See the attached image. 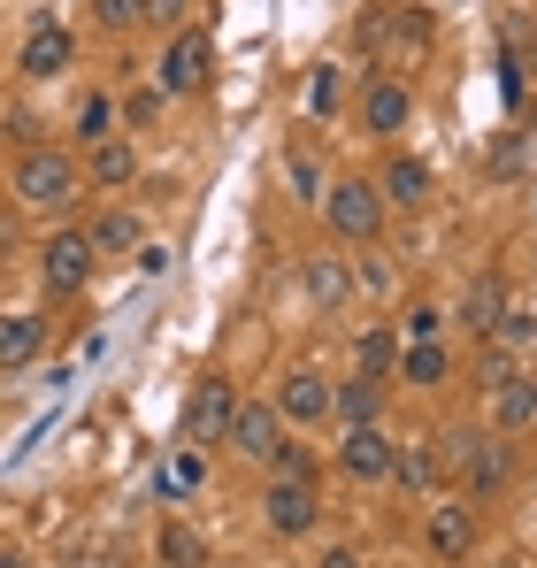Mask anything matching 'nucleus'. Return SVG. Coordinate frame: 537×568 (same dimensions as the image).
<instances>
[{
  "label": "nucleus",
  "instance_id": "1",
  "mask_svg": "<svg viewBox=\"0 0 537 568\" xmlns=\"http://www.w3.org/2000/svg\"><path fill=\"white\" fill-rule=\"evenodd\" d=\"M78 192H85V162L78 154H62V146H23L16 154V200L23 207L62 215V207H78Z\"/></svg>",
  "mask_w": 537,
  "mask_h": 568
},
{
  "label": "nucleus",
  "instance_id": "2",
  "mask_svg": "<svg viewBox=\"0 0 537 568\" xmlns=\"http://www.w3.org/2000/svg\"><path fill=\"white\" fill-rule=\"evenodd\" d=\"M323 223H331L346 246H376V231H384V192H376V178H338V185H323Z\"/></svg>",
  "mask_w": 537,
  "mask_h": 568
},
{
  "label": "nucleus",
  "instance_id": "3",
  "mask_svg": "<svg viewBox=\"0 0 537 568\" xmlns=\"http://www.w3.org/2000/svg\"><path fill=\"white\" fill-rule=\"evenodd\" d=\"M262 523L276 538H300V530H315L323 523V491H315V476H276L262 491Z\"/></svg>",
  "mask_w": 537,
  "mask_h": 568
},
{
  "label": "nucleus",
  "instance_id": "4",
  "mask_svg": "<svg viewBox=\"0 0 537 568\" xmlns=\"http://www.w3.org/2000/svg\"><path fill=\"white\" fill-rule=\"evenodd\" d=\"M231 415H239V384L231 377H200L192 399H184V446H215V438L231 430Z\"/></svg>",
  "mask_w": 537,
  "mask_h": 568
},
{
  "label": "nucleus",
  "instance_id": "5",
  "mask_svg": "<svg viewBox=\"0 0 537 568\" xmlns=\"http://www.w3.org/2000/svg\"><path fill=\"white\" fill-rule=\"evenodd\" d=\"M92 239L85 231H54V239H39V284L47 292H85V277H92Z\"/></svg>",
  "mask_w": 537,
  "mask_h": 568
},
{
  "label": "nucleus",
  "instance_id": "6",
  "mask_svg": "<svg viewBox=\"0 0 537 568\" xmlns=\"http://www.w3.org/2000/svg\"><path fill=\"white\" fill-rule=\"evenodd\" d=\"M246 462H276V446H284V415H276V399H239V415H231V430H223Z\"/></svg>",
  "mask_w": 537,
  "mask_h": 568
},
{
  "label": "nucleus",
  "instance_id": "7",
  "mask_svg": "<svg viewBox=\"0 0 537 568\" xmlns=\"http://www.w3.org/2000/svg\"><path fill=\"white\" fill-rule=\"evenodd\" d=\"M415 123V85L407 78H376L368 93H361V131L368 139H399Z\"/></svg>",
  "mask_w": 537,
  "mask_h": 568
},
{
  "label": "nucleus",
  "instance_id": "8",
  "mask_svg": "<svg viewBox=\"0 0 537 568\" xmlns=\"http://www.w3.org/2000/svg\"><path fill=\"white\" fill-rule=\"evenodd\" d=\"M392 454H399V446H392L376 423H354V430L338 438V469L354 476V484H384V476H392Z\"/></svg>",
  "mask_w": 537,
  "mask_h": 568
},
{
  "label": "nucleus",
  "instance_id": "9",
  "mask_svg": "<svg viewBox=\"0 0 537 568\" xmlns=\"http://www.w3.org/2000/svg\"><path fill=\"white\" fill-rule=\"evenodd\" d=\"M47 338H54V323H47V307H23V315H0V377H8V369H31V362L47 354Z\"/></svg>",
  "mask_w": 537,
  "mask_h": 568
},
{
  "label": "nucleus",
  "instance_id": "10",
  "mask_svg": "<svg viewBox=\"0 0 537 568\" xmlns=\"http://www.w3.org/2000/svg\"><path fill=\"white\" fill-rule=\"evenodd\" d=\"M154 85H162V100H184V93H200V85H207V39H200V31H178V39H170L162 78H154Z\"/></svg>",
  "mask_w": 537,
  "mask_h": 568
},
{
  "label": "nucleus",
  "instance_id": "11",
  "mask_svg": "<svg viewBox=\"0 0 537 568\" xmlns=\"http://www.w3.org/2000/svg\"><path fill=\"white\" fill-rule=\"evenodd\" d=\"M361 47H392V62H407V54L430 47V16H415V8L399 0V16H368V23H361Z\"/></svg>",
  "mask_w": 537,
  "mask_h": 568
},
{
  "label": "nucleus",
  "instance_id": "12",
  "mask_svg": "<svg viewBox=\"0 0 537 568\" xmlns=\"http://www.w3.org/2000/svg\"><path fill=\"white\" fill-rule=\"evenodd\" d=\"M276 415H284V423H331V377H323V369H284Z\"/></svg>",
  "mask_w": 537,
  "mask_h": 568
},
{
  "label": "nucleus",
  "instance_id": "13",
  "mask_svg": "<svg viewBox=\"0 0 537 568\" xmlns=\"http://www.w3.org/2000/svg\"><path fill=\"white\" fill-rule=\"evenodd\" d=\"M85 239H92V254H139V246H146V215L115 200V207H100L85 223Z\"/></svg>",
  "mask_w": 537,
  "mask_h": 568
},
{
  "label": "nucleus",
  "instance_id": "14",
  "mask_svg": "<svg viewBox=\"0 0 537 568\" xmlns=\"http://www.w3.org/2000/svg\"><path fill=\"white\" fill-rule=\"evenodd\" d=\"M16 70H23V78H62V70H70V31H62V23H31Z\"/></svg>",
  "mask_w": 537,
  "mask_h": 568
},
{
  "label": "nucleus",
  "instance_id": "15",
  "mask_svg": "<svg viewBox=\"0 0 537 568\" xmlns=\"http://www.w3.org/2000/svg\"><path fill=\"white\" fill-rule=\"evenodd\" d=\"M139 178V146L115 131V139H100V146H85V185H100V192H123Z\"/></svg>",
  "mask_w": 537,
  "mask_h": 568
},
{
  "label": "nucleus",
  "instance_id": "16",
  "mask_svg": "<svg viewBox=\"0 0 537 568\" xmlns=\"http://www.w3.org/2000/svg\"><path fill=\"white\" fill-rule=\"evenodd\" d=\"M430 554H438V561H468V554H476V507H468V499H446V507L430 515Z\"/></svg>",
  "mask_w": 537,
  "mask_h": 568
},
{
  "label": "nucleus",
  "instance_id": "17",
  "mask_svg": "<svg viewBox=\"0 0 537 568\" xmlns=\"http://www.w3.org/2000/svg\"><path fill=\"white\" fill-rule=\"evenodd\" d=\"M492 423H499V438H515V430L537 423V377L530 369H515L507 384H492Z\"/></svg>",
  "mask_w": 537,
  "mask_h": 568
},
{
  "label": "nucleus",
  "instance_id": "18",
  "mask_svg": "<svg viewBox=\"0 0 537 568\" xmlns=\"http://www.w3.org/2000/svg\"><path fill=\"white\" fill-rule=\"evenodd\" d=\"M376 192H384V207H423V200H430V162H423V154H392L384 178H376Z\"/></svg>",
  "mask_w": 537,
  "mask_h": 568
},
{
  "label": "nucleus",
  "instance_id": "19",
  "mask_svg": "<svg viewBox=\"0 0 537 568\" xmlns=\"http://www.w3.org/2000/svg\"><path fill=\"white\" fill-rule=\"evenodd\" d=\"M460 476H468V491H476V499L507 491V476H515V454H507V438H476V446H468V462H460Z\"/></svg>",
  "mask_w": 537,
  "mask_h": 568
},
{
  "label": "nucleus",
  "instance_id": "20",
  "mask_svg": "<svg viewBox=\"0 0 537 568\" xmlns=\"http://www.w3.org/2000/svg\"><path fill=\"white\" fill-rule=\"evenodd\" d=\"M392 377H407L415 392H438V384L453 377V362H446V346H438V338H407V346H399V362H392Z\"/></svg>",
  "mask_w": 537,
  "mask_h": 568
},
{
  "label": "nucleus",
  "instance_id": "21",
  "mask_svg": "<svg viewBox=\"0 0 537 568\" xmlns=\"http://www.w3.org/2000/svg\"><path fill=\"white\" fill-rule=\"evenodd\" d=\"M384 415V384L376 377H346V384H331V423H376Z\"/></svg>",
  "mask_w": 537,
  "mask_h": 568
},
{
  "label": "nucleus",
  "instance_id": "22",
  "mask_svg": "<svg viewBox=\"0 0 537 568\" xmlns=\"http://www.w3.org/2000/svg\"><path fill=\"white\" fill-rule=\"evenodd\" d=\"M307 300H315V307H346V300H354V270H346L338 254H315V262H307Z\"/></svg>",
  "mask_w": 537,
  "mask_h": 568
},
{
  "label": "nucleus",
  "instance_id": "23",
  "mask_svg": "<svg viewBox=\"0 0 537 568\" xmlns=\"http://www.w3.org/2000/svg\"><path fill=\"white\" fill-rule=\"evenodd\" d=\"M200 484H207V454H200V446H178V454L162 462V499H192Z\"/></svg>",
  "mask_w": 537,
  "mask_h": 568
},
{
  "label": "nucleus",
  "instance_id": "24",
  "mask_svg": "<svg viewBox=\"0 0 537 568\" xmlns=\"http://www.w3.org/2000/svg\"><path fill=\"white\" fill-rule=\"evenodd\" d=\"M392 362H399V338H392L384 323L354 338V377H376V384H384V377H392Z\"/></svg>",
  "mask_w": 537,
  "mask_h": 568
},
{
  "label": "nucleus",
  "instance_id": "25",
  "mask_svg": "<svg viewBox=\"0 0 537 568\" xmlns=\"http://www.w3.org/2000/svg\"><path fill=\"white\" fill-rule=\"evenodd\" d=\"M70 131H78V146H100V139H115V131H123V115H115V100H108V93H85Z\"/></svg>",
  "mask_w": 537,
  "mask_h": 568
},
{
  "label": "nucleus",
  "instance_id": "26",
  "mask_svg": "<svg viewBox=\"0 0 537 568\" xmlns=\"http://www.w3.org/2000/svg\"><path fill=\"white\" fill-rule=\"evenodd\" d=\"M499 315H507V292H499V277H476V284H468V300H460V323L484 338Z\"/></svg>",
  "mask_w": 537,
  "mask_h": 568
},
{
  "label": "nucleus",
  "instance_id": "27",
  "mask_svg": "<svg viewBox=\"0 0 537 568\" xmlns=\"http://www.w3.org/2000/svg\"><path fill=\"white\" fill-rule=\"evenodd\" d=\"M484 338H492V354H507V362H523V354L537 346V315H523V307H507V315H499V323H492Z\"/></svg>",
  "mask_w": 537,
  "mask_h": 568
},
{
  "label": "nucleus",
  "instance_id": "28",
  "mask_svg": "<svg viewBox=\"0 0 537 568\" xmlns=\"http://www.w3.org/2000/svg\"><path fill=\"white\" fill-rule=\"evenodd\" d=\"M392 476H399L407 491H446V469H438V454H430V446H407V454H392Z\"/></svg>",
  "mask_w": 537,
  "mask_h": 568
},
{
  "label": "nucleus",
  "instance_id": "29",
  "mask_svg": "<svg viewBox=\"0 0 537 568\" xmlns=\"http://www.w3.org/2000/svg\"><path fill=\"white\" fill-rule=\"evenodd\" d=\"M284 192L300 207H323V162L315 154H284Z\"/></svg>",
  "mask_w": 537,
  "mask_h": 568
},
{
  "label": "nucleus",
  "instance_id": "30",
  "mask_svg": "<svg viewBox=\"0 0 537 568\" xmlns=\"http://www.w3.org/2000/svg\"><path fill=\"white\" fill-rule=\"evenodd\" d=\"M154 554H162V568H200V561H207L200 530H184V523H170V530H162V546H154Z\"/></svg>",
  "mask_w": 537,
  "mask_h": 568
},
{
  "label": "nucleus",
  "instance_id": "31",
  "mask_svg": "<svg viewBox=\"0 0 537 568\" xmlns=\"http://www.w3.org/2000/svg\"><path fill=\"white\" fill-rule=\"evenodd\" d=\"M0 131H8L16 146H47V139H39V115H31L23 100H8V108H0Z\"/></svg>",
  "mask_w": 537,
  "mask_h": 568
},
{
  "label": "nucleus",
  "instance_id": "32",
  "mask_svg": "<svg viewBox=\"0 0 537 568\" xmlns=\"http://www.w3.org/2000/svg\"><path fill=\"white\" fill-rule=\"evenodd\" d=\"M92 16L108 31H131V23H146V0H92Z\"/></svg>",
  "mask_w": 537,
  "mask_h": 568
},
{
  "label": "nucleus",
  "instance_id": "33",
  "mask_svg": "<svg viewBox=\"0 0 537 568\" xmlns=\"http://www.w3.org/2000/svg\"><path fill=\"white\" fill-rule=\"evenodd\" d=\"M468 446H476V430H468V423H446V454H438V469H446V476H460Z\"/></svg>",
  "mask_w": 537,
  "mask_h": 568
},
{
  "label": "nucleus",
  "instance_id": "34",
  "mask_svg": "<svg viewBox=\"0 0 537 568\" xmlns=\"http://www.w3.org/2000/svg\"><path fill=\"white\" fill-rule=\"evenodd\" d=\"M115 115H123V123H154V115H162V85H146V93H131L123 108H115Z\"/></svg>",
  "mask_w": 537,
  "mask_h": 568
},
{
  "label": "nucleus",
  "instance_id": "35",
  "mask_svg": "<svg viewBox=\"0 0 537 568\" xmlns=\"http://www.w3.org/2000/svg\"><path fill=\"white\" fill-rule=\"evenodd\" d=\"M268 469H276V476H315V454H307V446H292V438H284V446H276V462H268Z\"/></svg>",
  "mask_w": 537,
  "mask_h": 568
},
{
  "label": "nucleus",
  "instance_id": "36",
  "mask_svg": "<svg viewBox=\"0 0 537 568\" xmlns=\"http://www.w3.org/2000/svg\"><path fill=\"white\" fill-rule=\"evenodd\" d=\"M407 338H438V307H415L407 315Z\"/></svg>",
  "mask_w": 537,
  "mask_h": 568
},
{
  "label": "nucleus",
  "instance_id": "37",
  "mask_svg": "<svg viewBox=\"0 0 537 568\" xmlns=\"http://www.w3.org/2000/svg\"><path fill=\"white\" fill-rule=\"evenodd\" d=\"M184 16V0H146V23H178Z\"/></svg>",
  "mask_w": 537,
  "mask_h": 568
},
{
  "label": "nucleus",
  "instance_id": "38",
  "mask_svg": "<svg viewBox=\"0 0 537 568\" xmlns=\"http://www.w3.org/2000/svg\"><path fill=\"white\" fill-rule=\"evenodd\" d=\"M323 568H361V554H346V546H338V554H323Z\"/></svg>",
  "mask_w": 537,
  "mask_h": 568
},
{
  "label": "nucleus",
  "instance_id": "39",
  "mask_svg": "<svg viewBox=\"0 0 537 568\" xmlns=\"http://www.w3.org/2000/svg\"><path fill=\"white\" fill-rule=\"evenodd\" d=\"M523 62H530V78H537V23L523 31Z\"/></svg>",
  "mask_w": 537,
  "mask_h": 568
},
{
  "label": "nucleus",
  "instance_id": "40",
  "mask_svg": "<svg viewBox=\"0 0 537 568\" xmlns=\"http://www.w3.org/2000/svg\"><path fill=\"white\" fill-rule=\"evenodd\" d=\"M0 568H23V561H16V554H0Z\"/></svg>",
  "mask_w": 537,
  "mask_h": 568
}]
</instances>
